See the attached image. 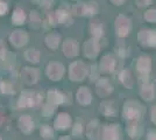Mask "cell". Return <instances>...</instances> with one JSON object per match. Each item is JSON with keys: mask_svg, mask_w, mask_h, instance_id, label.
<instances>
[{"mask_svg": "<svg viewBox=\"0 0 156 140\" xmlns=\"http://www.w3.org/2000/svg\"><path fill=\"white\" fill-rule=\"evenodd\" d=\"M103 125L99 119H92L85 125V138L89 140H100Z\"/></svg>", "mask_w": 156, "mask_h": 140, "instance_id": "e0dca14e", "label": "cell"}, {"mask_svg": "<svg viewBox=\"0 0 156 140\" xmlns=\"http://www.w3.org/2000/svg\"><path fill=\"white\" fill-rule=\"evenodd\" d=\"M0 140H4V138H2V137H1V135H0Z\"/></svg>", "mask_w": 156, "mask_h": 140, "instance_id": "f6af8a7d", "label": "cell"}, {"mask_svg": "<svg viewBox=\"0 0 156 140\" xmlns=\"http://www.w3.org/2000/svg\"><path fill=\"white\" fill-rule=\"evenodd\" d=\"M7 55H8V50H7L6 47H5L4 41L0 40V61H5Z\"/></svg>", "mask_w": 156, "mask_h": 140, "instance_id": "74e56055", "label": "cell"}, {"mask_svg": "<svg viewBox=\"0 0 156 140\" xmlns=\"http://www.w3.org/2000/svg\"><path fill=\"white\" fill-rule=\"evenodd\" d=\"M99 113L101 114L106 119H112L118 116V104L112 99H103L98 107Z\"/></svg>", "mask_w": 156, "mask_h": 140, "instance_id": "2e32d148", "label": "cell"}, {"mask_svg": "<svg viewBox=\"0 0 156 140\" xmlns=\"http://www.w3.org/2000/svg\"><path fill=\"white\" fill-rule=\"evenodd\" d=\"M23 59L32 66L39 64L41 61V52L36 48H28L23 52Z\"/></svg>", "mask_w": 156, "mask_h": 140, "instance_id": "4316f807", "label": "cell"}, {"mask_svg": "<svg viewBox=\"0 0 156 140\" xmlns=\"http://www.w3.org/2000/svg\"><path fill=\"white\" fill-rule=\"evenodd\" d=\"M56 16H57V20H58V23H62V25H71L72 23V18H71V14L72 12H70L69 9L66 8H58L56 12Z\"/></svg>", "mask_w": 156, "mask_h": 140, "instance_id": "f1b7e54d", "label": "cell"}, {"mask_svg": "<svg viewBox=\"0 0 156 140\" xmlns=\"http://www.w3.org/2000/svg\"><path fill=\"white\" fill-rule=\"evenodd\" d=\"M135 2L139 7H147L150 5L151 0H135Z\"/></svg>", "mask_w": 156, "mask_h": 140, "instance_id": "b9f144b4", "label": "cell"}, {"mask_svg": "<svg viewBox=\"0 0 156 140\" xmlns=\"http://www.w3.org/2000/svg\"><path fill=\"white\" fill-rule=\"evenodd\" d=\"M137 41L143 47L156 48V29H141L137 33Z\"/></svg>", "mask_w": 156, "mask_h": 140, "instance_id": "ffe728a7", "label": "cell"}, {"mask_svg": "<svg viewBox=\"0 0 156 140\" xmlns=\"http://www.w3.org/2000/svg\"><path fill=\"white\" fill-rule=\"evenodd\" d=\"M19 78L21 83L26 87H34L40 82L41 71L39 68L34 66H25L21 68L19 73Z\"/></svg>", "mask_w": 156, "mask_h": 140, "instance_id": "8992f818", "label": "cell"}, {"mask_svg": "<svg viewBox=\"0 0 156 140\" xmlns=\"http://www.w3.org/2000/svg\"><path fill=\"white\" fill-rule=\"evenodd\" d=\"M146 114V107L135 99H127L121 106V116L127 121H141Z\"/></svg>", "mask_w": 156, "mask_h": 140, "instance_id": "7a4b0ae2", "label": "cell"}, {"mask_svg": "<svg viewBox=\"0 0 156 140\" xmlns=\"http://www.w3.org/2000/svg\"><path fill=\"white\" fill-rule=\"evenodd\" d=\"M139 96L140 98L147 103L154 102L156 98V87L155 84L150 81L146 83H141L140 89H139Z\"/></svg>", "mask_w": 156, "mask_h": 140, "instance_id": "44dd1931", "label": "cell"}, {"mask_svg": "<svg viewBox=\"0 0 156 140\" xmlns=\"http://www.w3.org/2000/svg\"><path fill=\"white\" fill-rule=\"evenodd\" d=\"M143 18H144V20L147 21V22H149V23L156 22V9H148L144 13Z\"/></svg>", "mask_w": 156, "mask_h": 140, "instance_id": "d590c367", "label": "cell"}, {"mask_svg": "<svg viewBox=\"0 0 156 140\" xmlns=\"http://www.w3.org/2000/svg\"><path fill=\"white\" fill-rule=\"evenodd\" d=\"M118 81L127 90H132L135 85V77L129 68H122L118 73Z\"/></svg>", "mask_w": 156, "mask_h": 140, "instance_id": "7402d4cb", "label": "cell"}, {"mask_svg": "<svg viewBox=\"0 0 156 140\" xmlns=\"http://www.w3.org/2000/svg\"><path fill=\"white\" fill-rule=\"evenodd\" d=\"M125 132L132 140H137L143 134V128L141 121H127Z\"/></svg>", "mask_w": 156, "mask_h": 140, "instance_id": "603a6c76", "label": "cell"}, {"mask_svg": "<svg viewBox=\"0 0 156 140\" xmlns=\"http://www.w3.org/2000/svg\"><path fill=\"white\" fill-rule=\"evenodd\" d=\"M153 70V62L148 55H141L135 61V73L140 83L150 82V74Z\"/></svg>", "mask_w": 156, "mask_h": 140, "instance_id": "277c9868", "label": "cell"}, {"mask_svg": "<svg viewBox=\"0 0 156 140\" xmlns=\"http://www.w3.org/2000/svg\"><path fill=\"white\" fill-rule=\"evenodd\" d=\"M44 45L49 50H56L61 46V35L56 32L47 34L44 38Z\"/></svg>", "mask_w": 156, "mask_h": 140, "instance_id": "d4e9b609", "label": "cell"}, {"mask_svg": "<svg viewBox=\"0 0 156 140\" xmlns=\"http://www.w3.org/2000/svg\"><path fill=\"white\" fill-rule=\"evenodd\" d=\"M100 70H99V67H98V64H91V66H89V74H87V78L90 82L92 83H94L98 78H100Z\"/></svg>", "mask_w": 156, "mask_h": 140, "instance_id": "d6a6232c", "label": "cell"}, {"mask_svg": "<svg viewBox=\"0 0 156 140\" xmlns=\"http://www.w3.org/2000/svg\"><path fill=\"white\" fill-rule=\"evenodd\" d=\"M7 11H8V6H7V4L0 0V16H4V15L7 13Z\"/></svg>", "mask_w": 156, "mask_h": 140, "instance_id": "60d3db41", "label": "cell"}, {"mask_svg": "<svg viewBox=\"0 0 156 140\" xmlns=\"http://www.w3.org/2000/svg\"><path fill=\"white\" fill-rule=\"evenodd\" d=\"M15 93V85L9 80H0V95L13 96Z\"/></svg>", "mask_w": 156, "mask_h": 140, "instance_id": "4dcf8cb0", "label": "cell"}, {"mask_svg": "<svg viewBox=\"0 0 156 140\" xmlns=\"http://www.w3.org/2000/svg\"><path fill=\"white\" fill-rule=\"evenodd\" d=\"M99 70L103 75H113V74L117 73L118 69V61L117 57L112 54H106L104 55L100 61H99Z\"/></svg>", "mask_w": 156, "mask_h": 140, "instance_id": "7c38bea8", "label": "cell"}, {"mask_svg": "<svg viewBox=\"0 0 156 140\" xmlns=\"http://www.w3.org/2000/svg\"><path fill=\"white\" fill-rule=\"evenodd\" d=\"M44 75L48 80L54 83H58L66 75V68L63 63L58 61H50L44 68Z\"/></svg>", "mask_w": 156, "mask_h": 140, "instance_id": "5b68a950", "label": "cell"}, {"mask_svg": "<svg viewBox=\"0 0 156 140\" xmlns=\"http://www.w3.org/2000/svg\"><path fill=\"white\" fill-rule=\"evenodd\" d=\"M89 32L91 34V38L100 40L105 34V26L100 20H92L89 26Z\"/></svg>", "mask_w": 156, "mask_h": 140, "instance_id": "cb8c5ba5", "label": "cell"}, {"mask_svg": "<svg viewBox=\"0 0 156 140\" xmlns=\"http://www.w3.org/2000/svg\"><path fill=\"white\" fill-rule=\"evenodd\" d=\"M115 54H117L118 57H120V59H125V57H127L128 56V48L125 46L124 43H118L117 46H115Z\"/></svg>", "mask_w": 156, "mask_h": 140, "instance_id": "e575fe53", "label": "cell"}, {"mask_svg": "<svg viewBox=\"0 0 156 140\" xmlns=\"http://www.w3.org/2000/svg\"><path fill=\"white\" fill-rule=\"evenodd\" d=\"M75 100L79 106L86 107L91 105L93 100V93L91 89L86 85H80L75 92Z\"/></svg>", "mask_w": 156, "mask_h": 140, "instance_id": "5bb4252c", "label": "cell"}, {"mask_svg": "<svg viewBox=\"0 0 156 140\" xmlns=\"http://www.w3.org/2000/svg\"><path fill=\"white\" fill-rule=\"evenodd\" d=\"M46 102V97L36 90H22L15 100V109L23 111L27 109L41 107Z\"/></svg>", "mask_w": 156, "mask_h": 140, "instance_id": "6da1fadb", "label": "cell"}, {"mask_svg": "<svg viewBox=\"0 0 156 140\" xmlns=\"http://www.w3.org/2000/svg\"><path fill=\"white\" fill-rule=\"evenodd\" d=\"M146 140H156V130H148L146 133Z\"/></svg>", "mask_w": 156, "mask_h": 140, "instance_id": "ab89813d", "label": "cell"}, {"mask_svg": "<svg viewBox=\"0 0 156 140\" xmlns=\"http://www.w3.org/2000/svg\"><path fill=\"white\" fill-rule=\"evenodd\" d=\"M27 15L23 9L21 8H15L13 14H12V23L14 26H22L26 22Z\"/></svg>", "mask_w": 156, "mask_h": 140, "instance_id": "1f68e13d", "label": "cell"}, {"mask_svg": "<svg viewBox=\"0 0 156 140\" xmlns=\"http://www.w3.org/2000/svg\"><path fill=\"white\" fill-rule=\"evenodd\" d=\"M56 130L50 124H42L39 127V135L43 140H52L55 138Z\"/></svg>", "mask_w": 156, "mask_h": 140, "instance_id": "83f0119b", "label": "cell"}, {"mask_svg": "<svg viewBox=\"0 0 156 140\" xmlns=\"http://www.w3.org/2000/svg\"><path fill=\"white\" fill-rule=\"evenodd\" d=\"M46 100L54 104V105H56V106L68 105L71 103V95L61 90V89L52 88L46 92Z\"/></svg>", "mask_w": 156, "mask_h": 140, "instance_id": "52a82bcc", "label": "cell"}, {"mask_svg": "<svg viewBox=\"0 0 156 140\" xmlns=\"http://www.w3.org/2000/svg\"><path fill=\"white\" fill-rule=\"evenodd\" d=\"M57 113V106L54 105L49 102H44L41 106V116L44 117L46 119H51L55 117V114Z\"/></svg>", "mask_w": 156, "mask_h": 140, "instance_id": "f546056e", "label": "cell"}, {"mask_svg": "<svg viewBox=\"0 0 156 140\" xmlns=\"http://www.w3.org/2000/svg\"><path fill=\"white\" fill-rule=\"evenodd\" d=\"M89 66L84 61H72L66 69V76L72 83H83L87 78Z\"/></svg>", "mask_w": 156, "mask_h": 140, "instance_id": "3957f363", "label": "cell"}, {"mask_svg": "<svg viewBox=\"0 0 156 140\" xmlns=\"http://www.w3.org/2000/svg\"><path fill=\"white\" fill-rule=\"evenodd\" d=\"M115 35L119 39H125L129 35L132 31V21L124 14L118 15L115 19Z\"/></svg>", "mask_w": 156, "mask_h": 140, "instance_id": "4fadbf2b", "label": "cell"}, {"mask_svg": "<svg viewBox=\"0 0 156 140\" xmlns=\"http://www.w3.org/2000/svg\"><path fill=\"white\" fill-rule=\"evenodd\" d=\"M8 41L9 43L12 45V47L20 49V48H23L28 43L29 41V36L27 32H25L23 29H14L12 33L9 34L8 36Z\"/></svg>", "mask_w": 156, "mask_h": 140, "instance_id": "ac0fdd59", "label": "cell"}, {"mask_svg": "<svg viewBox=\"0 0 156 140\" xmlns=\"http://www.w3.org/2000/svg\"><path fill=\"white\" fill-rule=\"evenodd\" d=\"M29 19H30V22L34 23V25H39L42 22L41 20V16H40V14L36 12V11H32L30 12V16H29Z\"/></svg>", "mask_w": 156, "mask_h": 140, "instance_id": "8d00e7d4", "label": "cell"}, {"mask_svg": "<svg viewBox=\"0 0 156 140\" xmlns=\"http://www.w3.org/2000/svg\"><path fill=\"white\" fill-rule=\"evenodd\" d=\"M94 91L99 98L106 99L114 92V84L112 83L110 77L100 76V78L94 82Z\"/></svg>", "mask_w": 156, "mask_h": 140, "instance_id": "ba28073f", "label": "cell"}, {"mask_svg": "<svg viewBox=\"0 0 156 140\" xmlns=\"http://www.w3.org/2000/svg\"><path fill=\"white\" fill-rule=\"evenodd\" d=\"M62 53L64 55L66 59H75L77 57L79 53H80V49H79V45H78L77 40L75 39H65L62 42Z\"/></svg>", "mask_w": 156, "mask_h": 140, "instance_id": "d6986e66", "label": "cell"}, {"mask_svg": "<svg viewBox=\"0 0 156 140\" xmlns=\"http://www.w3.org/2000/svg\"><path fill=\"white\" fill-rule=\"evenodd\" d=\"M124 139V132L120 124L118 123H110L103 125L101 137L100 140H122Z\"/></svg>", "mask_w": 156, "mask_h": 140, "instance_id": "30bf717a", "label": "cell"}, {"mask_svg": "<svg viewBox=\"0 0 156 140\" xmlns=\"http://www.w3.org/2000/svg\"><path fill=\"white\" fill-rule=\"evenodd\" d=\"M112 4H114L115 6H120L125 2V0H110Z\"/></svg>", "mask_w": 156, "mask_h": 140, "instance_id": "ee69618b", "label": "cell"}, {"mask_svg": "<svg viewBox=\"0 0 156 140\" xmlns=\"http://www.w3.org/2000/svg\"><path fill=\"white\" fill-rule=\"evenodd\" d=\"M85 125L82 119H77L73 121L71 128H70V135L73 139H82L85 137Z\"/></svg>", "mask_w": 156, "mask_h": 140, "instance_id": "484cf974", "label": "cell"}, {"mask_svg": "<svg viewBox=\"0 0 156 140\" xmlns=\"http://www.w3.org/2000/svg\"><path fill=\"white\" fill-rule=\"evenodd\" d=\"M57 140H73L71 135H68V134H64V135H61Z\"/></svg>", "mask_w": 156, "mask_h": 140, "instance_id": "7bdbcfd3", "label": "cell"}, {"mask_svg": "<svg viewBox=\"0 0 156 140\" xmlns=\"http://www.w3.org/2000/svg\"><path fill=\"white\" fill-rule=\"evenodd\" d=\"M149 118H150V121H151V124H153L154 126H156V104L150 107Z\"/></svg>", "mask_w": 156, "mask_h": 140, "instance_id": "f35d334b", "label": "cell"}, {"mask_svg": "<svg viewBox=\"0 0 156 140\" xmlns=\"http://www.w3.org/2000/svg\"><path fill=\"white\" fill-rule=\"evenodd\" d=\"M16 127L23 135H30L35 130V121L29 113H22L16 120Z\"/></svg>", "mask_w": 156, "mask_h": 140, "instance_id": "9a60e30c", "label": "cell"}, {"mask_svg": "<svg viewBox=\"0 0 156 140\" xmlns=\"http://www.w3.org/2000/svg\"><path fill=\"white\" fill-rule=\"evenodd\" d=\"M100 50H101V47H100L99 40L94 38L87 39L82 46V53L84 55V57L91 61L97 59L98 55L100 54Z\"/></svg>", "mask_w": 156, "mask_h": 140, "instance_id": "8fae6325", "label": "cell"}, {"mask_svg": "<svg viewBox=\"0 0 156 140\" xmlns=\"http://www.w3.org/2000/svg\"><path fill=\"white\" fill-rule=\"evenodd\" d=\"M85 4V16H94L98 12V4L94 1H89Z\"/></svg>", "mask_w": 156, "mask_h": 140, "instance_id": "836d02e7", "label": "cell"}, {"mask_svg": "<svg viewBox=\"0 0 156 140\" xmlns=\"http://www.w3.org/2000/svg\"><path fill=\"white\" fill-rule=\"evenodd\" d=\"M72 124H73V119H72L71 114L65 112V111L57 112L55 114V117L52 118V126L58 132H65V131L70 130Z\"/></svg>", "mask_w": 156, "mask_h": 140, "instance_id": "9c48e42d", "label": "cell"}]
</instances>
